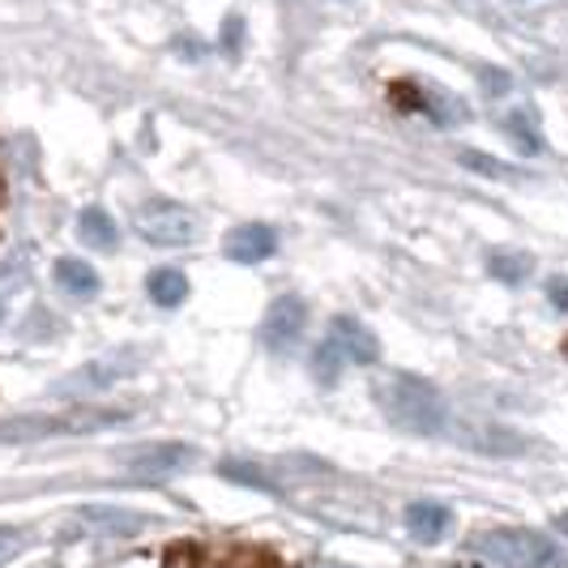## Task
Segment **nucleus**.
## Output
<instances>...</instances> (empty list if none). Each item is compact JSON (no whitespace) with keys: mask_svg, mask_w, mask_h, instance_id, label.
Masks as SVG:
<instances>
[{"mask_svg":"<svg viewBox=\"0 0 568 568\" xmlns=\"http://www.w3.org/2000/svg\"><path fill=\"white\" fill-rule=\"evenodd\" d=\"M222 43H227V52H235V48H240V18H227V27H222Z\"/></svg>","mask_w":568,"mask_h":568,"instance_id":"5701e85b","label":"nucleus"},{"mask_svg":"<svg viewBox=\"0 0 568 568\" xmlns=\"http://www.w3.org/2000/svg\"><path fill=\"white\" fill-rule=\"evenodd\" d=\"M56 283H61L69 295H77V299H91L98 291V274L86 265V261L64 256V261H56Z\"/></svg>","mask_w":568,"mask_h":568,"instance_id":"ddd939ff","label":"nucleus"},{"mask_svg":"<svg viewBox=\"0 0 568 568\" xmlns=\"http://www.w3.org/2000/svg\"><path fill=\"white\" fill-rule=\"evenodd\" d=\"M505 128H508V137L517 141V150H522V155H538V150H543V137H538L535 120H530L526 112H508Z\"/></svg>","mask_w":568,"mask_h":568,"instance_id":"dca6fc26","label":"nucleus"},{"mask_svg":"<svg viewBox=\"0 0 568 568\" xmlns=\"http://www.w3.org/2000/svg\"><path fill=\"white\" fill-rule=\"evenodd\" d=\"M13 547H18V530L0 526V560H9V556H13Z\"/></svg>","mask_w":568,"mask_h":568,"instance_id":"b1692460","label":"nucleus"},{"mask_svg":"<svg viewBox=\"0 0 568 568\" xmlns=\"http://www.w3.org/2000/svg\"><path fill=\"white\" fill-rule=\"evenodd\" d=\"M304 325H308L304 299H299V295H283V299L270 304V313L261 320V338H265V347L270 350H291L299 343Z\"/></svg>","mask_w":568,"mask_h":568,"instance_id":"20e7f679","label":"nucleus"},{"mask_svg":"<svg viewBox=\"0 0 568 568\" xmlns=\"http://www.w3.org/2000/svg\"><path fill=\"white\" fill-rule=\"evenodd\" d=\"M82 522L98 530V535H137L146 526V517L137 513H125V508H107V505H91L82 508Z\"/></svg>","mask_w":568,"mask_h":568,"instance_id":"9b49d317","label":"nucleus"},{"mask_svg":"<svg viewBox=\"0 0 568 568\" xmlns=\"http://www.w3.org/2000/svg\"><path fill=\"white\" fill-rule=\"evenodd\" d=\"M343 364H347V359H343V350L334 347L329 338H325V343L316 347L313 372H316V380H320V385H334V380H338V372H343Z\"/></svg>","mask_w":568,"mask_h":568,"instance_id":"f3484780","label":"nucleus"},{"mask_svg":"<svg viewBox=\"0 0 568 568\" xmlns=\"http://www.w3.org/2000/svg\"><path fill=\"white\" fill-rule=\"evenodd\" d=\"M411 91L419 95L414 98V107H419V112H428L436 125L449 128V125H466V120H471V107H466L457 95L441 91V86H432V82H428V86H411Z\"/></svg>","mask_w":568,"mask_h":568,"instance_id":"1a4fd4ad","label":"nucleus"},{"mask_svg":"<svg viewBox=\"0 0 568 568\" xmlns=\"http://www.w3.org/2000/svg\"><path fill=\"white\" fill-rule=\"evenodd\" d=\"M329 343L343 350V359H347V364H377L380 359L377 334H372L364 320H355V316H334V325H329Z\"/></svg>","mask_w":568,"mask_h":568,"instance_id":"423d86ee","label":"nucleus"},{"mask_svg":"<svg viewBox=\"0 0 568 568\" xmlns=\"http://www.w3.org/2000/svg\"><path fill=\"white\" fill-rule=\"evenodd\" d=\"M526 270H530V256L522 253H496L492 256V278H501V283L517 286L526 278Z\"/></svg>","mask_w":568,"mask_h":568,"instance_id":"a211bd4d","label":"nucleus"},{"mask_svg":"<svg viewBox=\"0 0 568 568\" xmlns=\"http://www.w3.org/2000/svg\"><path fill=\"white\" fill-rule=\"evenodd\" d=\"M137 231L158 244V249H176V244H189L192 240V219L180 206H167V201H150L146 210H137Z\"/></svg>","mask_w":568,"mask_h":568,"instance_id":"7ed1b4c3","label":"nucleus"},{"mask_svg":"<svg viewBox=\"0 0 568 568\" xmlns=\"http://www.w3.org/2000/svg\"><path fill=\"white\" fill-rule=\"evenodd\" d=\"M547 299H551L560 313H568V278H551V283H547Z\"/></svg>","mask_w":568,"mask_h":568,"instance_id":"4be33fe9","label":"nucleus"},{"mask_svg":"<svg viewBox=\"0 0 568 568\" xmlns=\"http://www.w3.org/2000/svg\"><path fill=\"white\" fill-rule=\"evenodd\" d=\"M192 462L189 444H146V449H133L125 453V466L133 478H167V474L185 471Z\"/></svg>","mask_w":568,"mask_h":568,"instance_id":"39448f33","label":"nucleus"},{"mask_svg":"<svg viewBox=\"0 0 568 568\" xmlns=\"http://www.w3.org/2000/svg\"><path fill=\"white\" fill-rule=\"evenodd\" d=\"M274 253H278V235H274V227H265V222H244V227H235V231L227 235V256L240 261V265L270 261Z\"/></svg>","mask_w":568,"mask_h":568,"instance_id":"0eeeda50","label":"nucleus"},{"mask_svg":"<svg viewBox=\"0 0 568 568\" xmlns=\"http://www.w3.org/2000/svg\"><path fill=\"white\" fill-rule=\"evenodd\" d=\"M64 428H69L64 419H48V414H13V419H0V444L48 441V436H56Z\"/></svg>","mask_w":568,"mask_h":568,"instance_id":"9d476101","label":"nucleus"},{"mask_svg":"<svg viewBox=\"0 0 568 568\" xmlns=\"http://www.w3.org/2000/svg\"><path fill=\"white\" fill-rule=\"evenodd\" d=\"M120 364L116 359H103V364H86L77 377H69L61 389H77V393H86V389H103V385H112V380H120Z\"/></svg>","mask_w":568,"mask_h":568,"instance_id":"2eb2a0df","label":"nucleus"},{"mask_svg":"<svg viewBox=\"0 0 568 568\" xmlns=\"http://www.w3.org/2000/svg\"><path fill=\"white\" fill-rule=\"evenodd\" d=\"M380 414L407 432V436H441L449 428V407H444L441 389L432 380L414 377V372H385L372 385Z\"/></svg>","mask_w":568,"mask_h":568,"instance_id":"f257e3e1","label":"nucleus"},{"mask_svg":"<svg viewBox=\"0 0 568 568\" xmlns=\"http://www.w3.org/2000/svg\"><path fill=\"white\" fill-rule=\"evenodd\" d=\"M556 556L560 551L551 538L538 530H522V526H496L466 543L471 568H551Z\"/></svg>","mask_w":568,"mask_h":568,"instance_id":"f03ea898","label":"nucleus"},{"mask_svg":"<svg viewBox=\"0 0 568 568\" xmlns=\"http://www.w3.org/2000/svg\"><path fill=\"white\" fill-rule=\"evenodd\" d=\"M462 162L471 167V171H478V176H496V180H517V171L508 167V162H501V158L492 155H478V150H462Z\"/></svg>","mask_w":568,"mask_h":568,"instance_id":"6ab92c4d","label":"nucleus"},{"mask_svg":"<svg viewBox=\"0 0 568 568\" xmlns=\"http://www.w3.org/2000/svg\"><path fill=\"white\" fill-rule=\"evenodd\" d=\"M77 231H82V240H86L91 249H103V253H112V249H116V222H112L107 210H98V206L82 210Z\"/></svg>","mask_w":568,"mask_h":568,"instance_id":"4468645a","label":"nucleus"},{"mask_svg":"<svg viewBox=\"0 0 568 568\" xmlns=\"http://www.w3.org/2000/svg\"><path fill=\"white\" fill-rule=\"evenodd\" d=\"M449 526H453V513L436 501H414L407 505V535L414 543H423V547H432V543H441L449 535Z\"/></svg>","mask_w":568,"mask_h":568,"instance_id":"6e6552de","label":"nucleus"},{"mask_svg":"<svg viewBox=\"0 0 568 568\" xmlns=\"http://www.w3.org/2000/svg\"><path fill=\"white\" fill-rule=\"evenodd\" d=\"M146 291H150V299H155L158 308H180L185 295H189V278L180 270H155L146 278Z\"/></svg>","mask_w":568,"mask_h":568,"instance_id":"f8f14e48","label":"nucleus"},{"mask_svg":"<svg viewBox=\"0 0 568 568\" xmlns=\"http://www.w3.org/2000/svg\"><path fill=\"white\" fill-rule=\"evenodd\" d=\"M222 474H227L231 483H249L256 492H274V483L256 471V466H244V462H222Z\"/></svg>","mask_w":568,"mask_h":568,"instance_id":"aec40b11","label":"nucleus"},{"mask_svg":"<svg viewBox=\"0 0 568 568\" xmlns=\"http://www.w3.org/2000/svg\"><path fill=\"white\" fill-rule=\"evenodd\" d=\"M478 77H483V86H487L492 95L508 91V73H501V69H478Z\"/></svg>","mask_w":568,"mask_h":568,"instance_id":"412c9836","label":"nucleus"}]
</instances>
